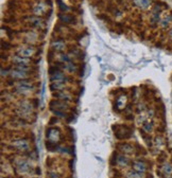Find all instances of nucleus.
Here are the masks:
<instances>
[{"label": "nucleus", "instance_id": "obj_12", "mask_svg": "<svg viewBox=\"0 0 172 178\" xmlns=\"http://www.w3.org/2000/svg\"><path fill=\"white\" fill-rule=\"evenodd\" d=\"M12 63L14 64L15 66H30V65H32L33 61H32L31 59L20 56V55L17 54L12 57Z\"/></svg>", "mask_w": 172, "mask_h": 178}, {"label": "nucleus", "instance_id": "obj_6", "mask_svg": "<svg viewBox=\"0 0 172 178\" xmlns=\"http://www.w3.org/2000/svg\"><path fill=\"white\" fill-rule=\"evenodd\" d=\"M46 138L48 141L53 142L55 144H59L62 140V132L59 127L55 126H50L49 128H47L46 130Z\"/></svg>", "mask_w": 172, "mask_h": 178}, {"label": "nucleus", "instance_id": "obj_7", "mask_svg": "<svg viewBox=\"0 0 172 178\" xmlns=\"http://www.w3.org/2000/svg\"><path fill=\"white\" fill-rule=\"evenodd\" d=\"M51 110H60V111H67L69 109V105L65 101L61 100H53L50 102Z\"/></svg>", "mask_w": 172, "mask_h": 178}, {"label": "nucleus", "instance_id": "obj_5", "mask_svg": "<svg viewBox=\"0 0 172 178\" xmlns=\"http://www.w3.org/2000/svg\"><path fill=\"white\" fill-rule=\"evenodd\" d=\"M113 129L115 132L116 138L119 140H126L132 136V129L126 125H114Z\"/></svg>", "mask_w": 172, "mask_h": 178}, {"label": "nucleus", "instance_id": "obj_35", "mask_svg": "<svg viewBox=\"0 0 172 178\" xmlns=\"http://www.w3.org/2000/svg\"><path fill=\"white\" fill-rule=\"evenodd\" d=\"M171 16H172V13H171Z\"/></svg>", "mask_w": 172, "mask_h": 178}, {"label": "nucleus", "instance_id": "obj_16", "mask_svg": "<svg viewBox=\"0 0 172 178\" xmlns=\"http://www.w3.org/2000/svg\"><path fill=\"white\" fill-rule=\"evenodd\" d=\"M66 80H67V76H65V73H64L62 70H57V72L50 74L51 83H53V82H65L66 83Z\"/></svg>", "mask_w": 172, "mask_h": 178}, {"label": "nucleus", "instance_id": "obj_20", "mask_svg": "<svg viewBox=\"0 0 172 178\" xmlns=\"http://www.w3.org/2000/svg\"><path fill=\"white\" fill-rule=\"evenodd\" d=\"M59 19L60 21H62L63 23H74L76 22V17L71 14H60L59 15Z\"/></svg>", "mask_w": 172, "mask_h": 178}, {"label": "nucleus", "instance_id": "obj_1", "mask_svg": "<svg viewBox=\"0 0 172 178\" xmlns=\"http://www.w3.org/2000/svg\"><path fill=\"white\" fill-rule=\"evenodd\" d=\"M33 100H27L23 99L18 102V104L16 105V113L17 117L20 118L22 120H28L32 115H33V104H32Z\"/></svg>", "mask_w": 172, "mask_h": 178}, {"label": "nucleus", "instance_id": "obj_15", "mask_svg": "<svg viewBox=\"0 0 172 178\" xmlns=\"http://www.w3.org/2000/svg\"><path fill=\"white\" fill-rule=\"evenodd\" d=\"M131 163V160L129 159V157H126V155L124 154H117V160H116V166L119 168H128Z\"/></svg>", "mask_w": 172, "mask_h": 178}, {"label": "nucleus", "instance_id": "obj_17", "mask_svg": "<svg viewBox=\"0 0 172 178\" xmlns=\"http://www.w3.org/2000/svg\"><path fill=\"white\" fill-rule=\"evenodd\" d=\"M47 12V4L45 2H38L33 8V13L35 16H43Z\"/></svg>", "mask_w": 172, "mask_h": 178}, {"label": "nucleus", "instance_id": "obj_4", "mask_svg": "<svg viewBox=\"0 0 172 178\" xmlns=\"http://www.w3.org/2000/svg\"><path fill=\"white\" fill-rule=\"evenodd\" d=\"M10 146L12 147L14 151L18 152V153H27L31 149V145L30 142L28 141V139L25 138H19V139H15L11 142Z\"/></svg>", "mask_w": 172, "mask_h": 178}, {"label": "nucleus", "instance_id": "obj_24", "mask_svg": "<svg viewBox=\"0 0 172 178\" xmlns=\"http://www.w3.org/2000/svg\"><path fill=\"white\" fill-rule=\"evenodd\" d=\"M50 89L52 92L65 90V82H53L50 84Z\"/></svg>", "mask_w": 172, "mask_h": 178}, {"label": "nucleus", "instance_id": "obj_28", "mask_svg": "<svg viewBox=\"0 0 172 178\" xmlns=\"http://www.w3.org/2000/svg\"><path fill=\"white\" fill-rule=\"evenodd\" d=\"M154 143L157 147H162L164 145V138L160 136H156L155 137V140H154Z\"/></svg>", "mask_w": 172, "mask_h": 178}, {"label": "nucleus", "instance_id": "obj_23", "mask_svg": "<svg viewBox=\"0 0 172 178\" xmlns=\"http://www.w3.org/2000/svg\"><path fill=\"white\" fill-rule=\"evenodd\" d=\"M126 96L121 94V96H117V99H116V107L119 110H121V109L126 108Z\"/></svg>", "mask_w": 172, "mask_h": 178}, {"label": "nucleus", "instance_id": "obj_8", "mask_svg": "<svg viewBox=\"0 0 172 178\" xmlns=\"http://www.w3.org/2000/svg\"><path fill=\"white\" fill-rule=\"evenodd\" d=\"M32 73L30 72H26V71H21V70H18L16 68H13L12 70H10V76L14 80L17 81H21V80H27L31 76Z\"/></svg>", "mask_w": 172, "mask_h": 178}, {"label": "nucleus", "instance_id": "obj_32", "mask_svg": "<svg viewBox=\"0 0 172 178\" xmlns=\"http://www.w3.org/2000/svg\"><path fill=\"white\" fill-rule=\"evenodd\" d=\"M54 122H57V117L51 118L50 121H49V124H50V125H54V124H55Z\"/></svg>", "mask_w": 172, "mask_h": 178}, {"label": "nucleus", "instance_id": "obj_11", "mask_svg": "<svg viewBox=\"0 0 172 178\" xmlns=\"http://www.w3.org/2000/svg\"><path fill=\"white\" fill-rule=\"evenodd\" d=\"M117 149L118 151L121 154H124V155H132L135 152V147L134 145L130 144L128 142H122V143H118L117 144Z\"/></svg>", "mask_w": 172, "mask_h": 178}, {"label": "nucleus", "instance_id": "obj_34", "mask_svg": "<svg viewBox=\"0 0 172 178\" xmlns=\"http://www.w3.org/2000/svg\"><path fill=\"white\" fill-rule=\"evenodd\" d=\"M169 37H170L172 39V29L170 30V31H169Z\"/></svg>", "mask_w": 172, "mask_h": 178}, {"label": "nucleus", "instance_id": "obj_10", "mask_svg": "<svg viewBox=\"0 0 172 178\" xmlns=\"http://www.w3.org/2000/svg\"><path fill=\"white\" fill-rule=\"evenodd\" d=\"M149 168H150L149 164H148L145 160L138 159V160H134V161L132 162V169L139 173H147Z\"/></svg>", "mask_w": 172, "mask_h": 178}, {"label": "nucleus", "instance_id": "obj_22", "mask_svg": "<svg viewBox=\"0 0 172 178\" xmlns=\"http://www.w3.org/2000/svg\"><path fill=\"white\" fill-rule=\"evenodd\" d=\"M133 3L140 10H147L151 4V0H133Z\"/></svg>", "mask_w": 172, "mask_h": 178}, {"label": "nucleus", "instance_id": "obj_14", "mask_svg": "<svg viewBox=\"0 0 172 178\" xmlns=\"http://www.w3.org/2000/svg\"><path fill=\"white\" fill-rule=\"evenodd\" d=\"M28 25H30L31 28H37V29H40V28H42L43 25H44V19L42 18V17L40 16H32V17H29L28 18Z\"/></svg>", "mask_w": 172, "mask_h": 178}, {"label": "nucleus", "instance_id": "obj_19", "mask_svg": "<svg viewBox=\"0 0 172 178\" xmlns=\"http://www.w3.org/2000/svg\"><path fill=\"white\" fill-rule=\"evenodd\" d=\"M65 48H66V44H65V42L62 39L53 40V42H51V49H52L53 51H63Z\"/></svg>", "mask_w": 172, "mask_h": 178}, {"label": "nucleus", "instance_id": "obj_2", "mask_svg": "<svg viewBox=\"0 0 172 178\" xmlns=\"http://www.w3.org/2000/svg\"><path fill=\"white\" fill-rule=\"evenodd\" d=\"M13 164L15 172L18 175H29L30 173H33V166L25 158H15Z\"/></svg>", "mask_w": 172, "mask_h": 178}, {"label": "nucleus", "instance_id": "obj_9", "mask_svg": "<svg viewBox=\"0 0 172 178\" xmlns=\"http://www.w3.org/2000/svg\"><path fill=\"white\" fill-rule=\"evenodd\" d=\"M37 52V49L34 46H28V47H21V48L18 49L17 51V54L20 55V56L23 57H32L33 55H35V53Z\"/></svg>", "mask_w": 172, "mask_h": 178}, {"label": "nucleus", "instance_id": "obj_25", "mask_svg": "<svg viewBox=\"0 0 172 178\" xmlns=\"http://www.w3.org/2000/svg\"><path fill=\"white\" fill-rule=\"evenodd\" d=\"M143 130L147 134H151L154 130V123L152 121H146L143 123Z\"/></svg>", "mask_w": 172, "mask_h": 178}, {"label": "nucleus", "instance_id": "obj_26", "mask_svg": "<svg viewBox=\"0 0 172 178\" xmlns=\"http://www.w3.org/2000/svg\"><path fill=\"white\" fill-rule=\"evenodd\" d=\"M64 69L67 70V71L70 72V73H74V72L78 71V66H77L74 63H72V62H69V63L64 64Z\"/></svg>", "mask_w": 172, "mask_h": 178}, {"label": "nucleus", "instance_id": "obj_33", "mask_svg": "<svg viewBox=\"0 0 172 178\" xmlns=\"http://www.w3.org/2000/svg\"><path fill=\"white\" fill-rule=\"evenodd\" d=\"M1 46H2V49H4V48H5V49L11 48V47H9V46H10V45H9L8 42H4L3 40H2V42H1Z\"/></svg>", "mask_w": 172, "mask_h": 178}, {"label": "nucleus", "instance_id": "obj_30", "mask_svg": "<svg viewBox=\"0 0 172 178\" xmlns=\"http://www.w3.org/2000/svg\"><path fill=\"white\" fill-rule=\"evenodd\" d=\"M48 177L49 178H62L61 174H59V173H57V172H53V171H50V172L48 173Z\"/></svg>", "mask_w": 172, "mask_h": 178}, {"label": "nucleus", "instance_id": "obj_21", "mask_svg": "<svg viewBox=\"0 0 172 178\" xmlns=\"http://www.w3.org/2000/svg\"><path fill=\"white\" fill-rule=\"evenodd\" d=\"M124 177L126 178H147V175H146V173H139L132 169V170L126 171V173L124 174Z\"/></svg>", "mask_w": 172, "mask_h": 178}, {"label": "nucleus", "instance_id": "obj_13", "mask_svg": "<svg viewBox=\"0 0 172 178\" xmlns=\"http://www.w3.org/2000/svg\"><path fill=\"white\" fill-rule=\"evenodd\" d=\"M158 173H160V175L163 178L166 177V176H171L172 175V163L171 162L165 161L164 163H162L160 170H158Z\"/></svg>", "mask_w": 172, "mask_h": 178}, {"label": "nucleus", "instance_id": "obj_27", "mask_svg": "<svg viewBox=\"0 0 172 178\" xmlns=\"http://www.w3.org/2000/svg\"><path fill=\"white\" fill-rule=\"evenodd\" d=\"M171 21H172V16L171 15H169V16L165 17L164 19H162V20L160 21V25L162 28H167L171 23Z\"/></svg>", "mask_w": 172, "mask_h": 178}, {"label": "nucleus", "instance_id": "obj_18", "mask_svg": "<svg viewBox=\"0 0 172 178\" xmlns=\"http://www.w3.org/2000/svg\"><path fill=\"white\" fill-rule=\"evenodd\" d=\"M53 96L57 100H61V101H65V102H69L70 100L72 99L71 94L69 92L65 91V90H61V91H57V92H53Z\"/></svg>", "mask_w": 172, "mask_h": 178}, {"label": "nucleus", "instance_id": "obj_29", "mask_svg": "<svg viewBox=\"0 0 172 178\" xmlns=\"http://www.w3.org/2000/svg\"><path fill=\"white\" fill-rule=\"evenodd\" d=\"M57 5H59L60 10H61V12H66V11H68V6L66 5L65 3H63L62 2V0H57Z\"/></svg>", "mask_w": 172, "mask_h": 178}, {"label": "nucleus", "instance_id": "obj_31", "mask_svg": "<svg viewBox=\"0 0 172 178\" xmlns=\"http://www.w3.org/2000/svg\"><path fill=\"white\" fill-rule=\"evenodd\" d=\"M4 76H10V71L8 69H4V68H1V78H4Z\"/></svg>", "mask_w": 172, "mask_h": 178}, {"label": "nucleus", "instance_id": "obj_3", "mask_svg": "<svg viewBox=\"0 0 172 178\" xmlns=\"http://www.w3.org/2000/svg\"><path fill=\"white\" fill-rule=\"evenodd\" d=\"M34 89H35V87H34L33 82L29 79L18 81L16 83V86H15V92L21 96H31L32 92H34Z\"/></svg>", "mask_w": 172, "mask_h": 178}]
</instances>
